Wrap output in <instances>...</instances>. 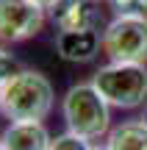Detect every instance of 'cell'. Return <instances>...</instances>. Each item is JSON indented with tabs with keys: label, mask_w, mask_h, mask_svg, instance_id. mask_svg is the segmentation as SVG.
<instances>
[{
	"label": "cell",
	"mask_w": 147,
	"mask_h": 150,
	"mask_svg": "<svg viewBox=\"0 0 147 150\" xmlns=\"http://www.w3.org/2000/svg\"><path fill=\"white\" fill-rule=\"evenodd\" d=\"M61 114L70 134H78L89 142L108 136L111 131V106L106 97L94 89V83H75L67 89L61 100Z\"/></svg>",
	"instance_id": "cell-2"
},
{
	"label": "cell",
	"mask_w": 147,
	"mask_h": 150,
	"mask_svg": "<svg viewBox=\"0 0 147 150\" xmlns=\"http://www.w3.org/2000/svg\"><path fill=\"white\" fill-rule=\"evenodd\" d=\"M108 61L147 64V17H114L103 31Z\"/></svg>",
	"instance_id": "cell-4"
},
{
	"label": "cell",
	"mask_w": 147,
	"mask_h": 150,
	"mask_svg": "<svg viewBox=\"0 0 147 150\" xmlns=\"http://www.w3.org/2000/svg\"><path fill=\"white\" fill-rule=\"evenodd\" d=\"M142 120H144V125H147V106H144V114H142Z\"/></svg>",
	"instance_id": "cell-15"
},
{
	"label": "cell",
	"mask_w": 147,
	"mask_h": 150,
	"mask_svg": "<svg viewBox=\"0 0 147 150\" xmlns=\"http://www.w3.org/2000/svg\"><path fill=\"white\" fill-rule=\"evenodd\" d=\"M44 25V8L33 0H0V45H17L36 36Z\"/></svg>",
	"instance_id": "cell-5"
},
{
	"label": "cell",
	"mask_w": 147,
	"mask_h": 150,
	"mask_svg": "<svg viewBox=\"0 0 147 150\" xmlns=\"http://www.w3.org/2000/svg\"><path fill=\"white\" fill-rule=\"evenodd\" d=\"M114 17H147V0H108Z\"/></svg>",
	"instance_id": "cell-10"
},
{
	"label": "cell",
	"mask_w": 147,
	"mask_h": 150,
	"mask_svg": "<svg viewBox=\"0 0 147 150\" xmlns=\"http://www.w3.org/2000/svg\"><path fill=\"white\" fill-rule=\"evenodd\" d=\"M92 150H108V147H106V145H94Z\"/></svg>",
	"instance_id": "cell-14"
},
{
	"label": "cell",
	"mask_w": 147,
	"mask_h": 150,
	"mask_svg": "<svg viewBox=\"0 0 147 150\" xmlns=\"http://www.w3.org/2000/svg\"><path fill=\"white\" fill-rule=\"evenodd\" d=\"M94 145L89 139H83V136H78V134H58V136H53V142H50V150H92Z\"/></svg>",
	"instance_id": "cell-11"
},
{
	"label": "cell",
	"mask_w": 147,
	"mask_h": 150,
	"mask_svg": "<svg viewBox=\"0 0 147 150\" xmlns=\"http://www.w3.org/2000/svg\"><path fill=\"white\" fill-rule=\"evenodd\" d=\"M92 83L111 108H139L147 100V64L108 61L92 75Z\"/></svg>",
	"instance_id": "cell-3"
},
{
	"label": "cell",
	"mask_w": 147,
	"mask_h": 150,
	"mask_svg": "<svg viewBox=\"0 0 147 150\" xmlns=\"http://www.w3.org/2000/svg\"><path fill=\"white\" fill-rule=\"evenodd\" d=\"M50 20L61 33L67 31H97L100 11L94 8V0H58L50 8Z\"/></svg>",
	"instance_id": "cell-6"
},
{
	"label": "cell",
	"mask_w": 147,
	"mask_h": 150,
	"mask_svg": "<svg viewBox=\"0 0 147 150\" xmlns=\"http://www.w3.org/2000/svg\"><path fill=\"white\" fill-rule=\"evenodd\" d=\"M33 3H36V6H42L44 11H50V8H53L56 3H58V0H33Z\"/></svg>",
	"instance_id": "cell-13"
},
{
	"label": "cell",
	"mask_w": 147,
	"mask_h": 150,
	"mask_svg": "<svg viewBox=\"0 0 147 150\" xmlns=\"http://www.w3.org/2000/svg\"><path fill=\"white\" fill-rule=\"evenodd\" d=\"M103 47V36L97 31H67L58 33L56 39V50L64 61H92L97 56V50Z\"/></svg>",
	"instance_id": "cell-8"
},
{
	"label": "cell",
	"mask_w": 147,
	"mask_h": 150,
	"mask_svg": "<svg viewBox=\"0 0 147 150\" xmlns=\"http://www.w3.org/2000/svg\"><path fill=\"white\" fill-rule=\"evenodd\" d=\"M11 72H17V64H14V59H11V53H6V47L0 45V89H3L6 78H8Z\"/></svg>",
	"instance_id": "cell-12"
},
{
	"label": "cell",
	"mask_w": 147,
	"mask_h": 150,
	"mask_svg": "<svg viewBox=\"0 0 147 150\" xmlns=\"http://www.w3.org/2000/svg\"><path fill=\"white\" fill-rule=\"evenodd\" d=\"M108 150H147V125L144 120H125L106 136Z\"/></svg>",
	"instance_id": "cell-9"
},
{
	"label": "cell",
	"mask_w": 147,
	"mask_h": 150,
	"mask_svg": "<svg viewBox=\"0 0 147 150\" xmlns=\"http://www.w3.org/2000/svg\"><path fill=\"white\" fill-rule=\"evenodd\" d=\"M50 142L44 122H8L0 134L3 150H50Z\"/></svg>",
	"instance_id": "cell-7"
},
{
	"label": "cell",
	"mask_w": 147,
	"mask_h": 150,
	"mask_svg": "<svg viewBox=\"0 0 147 150\" xmlns=\"http://www.w3.org/2000/svg\"><path fill=\"white\" fill-rule=\"evenodd\" d=\"M56 103L53 83L36 70H17L0 89V114L8 122H42Z\"/></svg>",
	"instance_id": "cell-1"
},
{
	"label": "cell",
	"mask_w": 147,
	"mask_h": 150,
	"mask_svg": "<svg viewBox=\"0 0 147 150\" xmlns=\"http://www.w3.org/2000/svg\"><path fill=\"white\" fill-rule=\"evenodd\" d=\"M0 150H3V145H0Z\"/></svg>",
	"instance_id": "cell-16"
}]
</instances>
